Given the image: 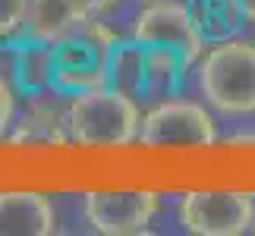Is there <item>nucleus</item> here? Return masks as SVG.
I'll return each instance as SVG.
<instances>
[{
	"label": "nucleus",
	"instance_id": "obj_1",
	"mask_svg": "<svg viewBox=\"0 0 255 236\" xmlns=\"http://www.w3.org/2000/svg\"><path fill=\"white\" fill-rule=\"evenodd\" d=\"M120 38L92 16L70 35L47 44V85L60 95H79L111 82V63Z\"/></svg>",
	"mask_w": 255,
	"mask_h": 236
},
{
	"label": "nucleus",
	"instance_id": "obj_2",
	"mask_svg": "<svg viewBox=\"0 0 255 236\" xmlns=\"http://www.w3.org/2000/svg\"><path fill=\"white\" fill-rule=\"evenodd\" d=\"M66 126L70 139L85 148H123L139 139L142 114L132 95L114 85H101L73 95L66 107Z\"/></svg>",
	"mask_w": 255,
	"mask_h": 236
},
{
	"label": "nucleus",
	"instance_id": "obj_3",
	"mask_svg": "<svg viewBox=\"0 0 255 236\" xmlns=\"http://www.w3.org/2000/svg\"><path fill=\"white\" fill-rule=\"evenodd\" d=\"M199 88L221 114H255V41H214L199 66Z\"/></svg>",
	"mask_w": 255,
	"mask_h": 236
},
{
	"label": "nucleus",
	"instance_id": "obj_4",
	"mask_svg": "<svg viewBox=\"0 0 255 236\" xmlns=\"http://www.w3.org/2000/svg\"><path fill=\"white\" fill-rule=\"evenodd\" d=\"M255 221V199L240 189H192L180 202V224L195 236H240Z\"/></svg>",
	"mask_w": 255,
	"mask_h": 236
},
{
	"label": "nucleus",
	"instance_id": "obj_5",
	"mask_svg": "<svg viewBox=\"0 0 255 236\" xmlns=\"http://www.w3.org/2000/svg\"><path fill=\"white\" fill-rule=\"evenodd\" d=\"M214 120L202 104L195 101H164L142 117L139 142L145 148H170V145H189V148H208L214 145Z\"/></svg>",
	"mask_w": 255,
	"mask_h": 236
},
{
	"label": "nucleus",
	"instance_id": "obj_6",
	"mask_svg": "<svg viewBox=\"0 0 255 236\" xmlns=\"http://www.w3.org/2000/svg\"><path fill=\"white\" fill-rule=\"evenodd\" d=\"M158 211V192L151 189H95L85 195V221L104 236L148 233Z\"/></svg>",
	"mask_w": 255,
	"mask_h": 236
},
{
	"label": "nucleus",
	"instance_id": "obj_7",
	"mask_svg": "<svg viewBox=\"0 0 255 236\" xmlns=\"http://www.w3.org/2000/svg\"><path fill=\"white\" fill-rule=\"evenodd\" d=\"M132 41L139 44H158V47H173L180 51L189 63L202 57L205 38L199 35L189 6L176 0H161V3H145V9L132 22Z\"/></svg>",
	"mask_w": 255,
	"mask_h": 236
},
{
	"label": "nucleus",
	"instance_id": "obj_8",
	"mask_svg": "<svg viewBox=\"0 0 255 236\" xmlns=\"http://www.w3.org/2000/svg\"><path fill=\"white\" fill-rule=\"evenodd\" d=\"M57 233V214L47 195L35 189L0 192V236H51Z\"/></svg>",
	"mask_w": 255,
	"mask_h": 236
},
{
	"label": "nucleus",
	"instance_id": "obj_9",
	"mask_svg": "<svg viewBox=\"0 0 255 236\" xmlns=\"http://www.w3.org/2000/svg\"><path fill=\"white\" fill-rule=\"evenodd\" d=\"M88 19L82 0H28L25 13V35L35 44H54L57 38L70 35L76 25Z\"/></svg>",
	"mask_w": 255,
	"mask_h": 236
},
{
	"label": "nucleus",
	"instance_id": "obj_10",
	"mask_svg": "<svg viewBox=\"0 0 255 236\" xmlns=\"http://www.w3.org/2000/svg\"><path fill=\"white\" fill-rule=\"evenodd\" d=\"M189 60L173 51V47L158 44H142V79H139V95L148 98H167L183 85V76L189 70Z\"/></svg>",
	"mask_w": 255,
	"mask_h": 236
},
{
	"label": "nucleus",
	"instance_id": "obj_11",
	"mask_svg": "<svg viewBox=\"0 0 255 236\" xmlns=\"http://www.w3.org/2000/svg\"><path fill=\"white\" fill-rule=\"evenodd\" d=\"M186 6L205 41H227L243 28L246 19L240 0H189Z\"/></svg>",
	"mask_w": 255,
	"mask_h": 236
},
{
	"label": "nucleus",
	"instance_id": "obj_12",
	"mask_svg": "<svg viewBox=\"0 0 255 236\" xmlns=\"http://www.w3.org/2000/svg\"><path fill=\"white\" fill-rule=\"evenodd\" d=\"M70 139V126H66V111L54 104H41L35 101L32 107L25 111L22 123L16 126L13 132V142L19 145H63Z\"/></svg>",
	"mask_w": 255,
	"mask_h": 236
},
{
	"label": "nucleus",
	"instance_id": "obj_13",
	"mask_svg": "<svg viewBox=\"0 0 255 236\" xmlns=\"http://www.w3.org/2000/svg\"><path fill=\"white\" fill-rule=\"evenodd\" d=\"M28 0H0V38L19 32L25 25Z\"/></svg>",
	"mask_w": 255,
	"mask_h": 236
},
{
	"label": "nucleus",
	"instance_id": "obj_14",
	"mask_svg": "<svg viewBox=\"0 0 255 236\" xmlns=\"http://www.w3.org/2000/svg\"><path fill=\"white\" fill-rule=\"evenodd\" d=\"M9 120H13V88L3 76H0V139L9 129Z\"/></svg>",
	"mask_w": 255,
	"mask_h": 236
},
{
	"label": "nucleus",
	"instance_id": "obj_15",
	"mask_svg": "<svg viewBox=\"0 0 255 236\" xmlns=\"http://www.w3.org/2000/svg\"><path fill=\"white\" fill-rule=\"evenodd\" d=\"M114 0H82V6L88 9V16H95V13H104L107 6H111Z\"/></svg>",
	"mask_w": 255,
	"mask_h": 236
},
{
	"label": "nucleus",
	"instance_id": "obj_16",
	"mask_svg": "<svg viewBox=\"0 0 255 236\" xmlns=\"http://www.w3.org/2000/svg\"><path fill=\"white\" fill-rule=\"evenodd\" d=\"M240 6H243V13H246L249 22H255V0H240Z\"/></svg>",
	"mask_w": 255,
	"mask_h": 236
},
{
	"label": "nucleus",
	"instance_id": "obj_17",
	"mask_svg": "<svg viewBox=\"0 0 255 236\" xmlns=\"http://www.w3.org/2000/svg\"><path fill=\"white\" fill-rule=\"evenodd\" d=\"M142 3H161V0H142Z\"/></svg>",
	"mask_w": 255,
	"mask_h": 236
},
{
	"label": "nucleus",
	"instance_id": "obj_18",
	"mask_svg": "<svg viewBox=\"0 0 255 236\" xmlns=\"http://www.w3.org/2000/svg\"><path fill=\"white\" fill-rule=\"evenodd\" d=\"M252 227H255V221H252Z\"/></svg>",
	"mask_w": 255,
	"mask_h": 236
}]
</instances>
